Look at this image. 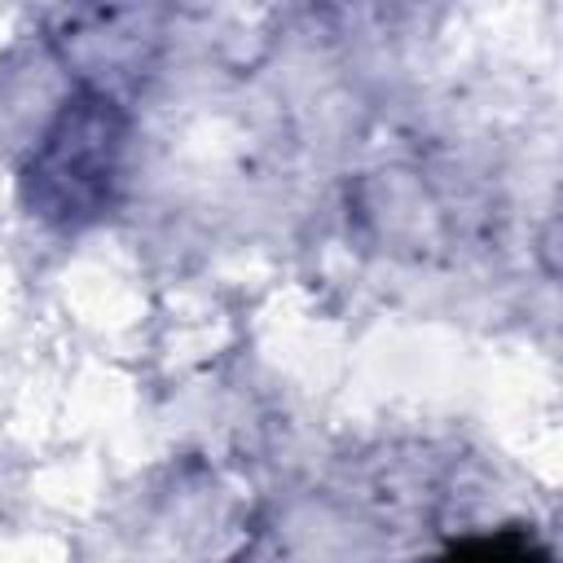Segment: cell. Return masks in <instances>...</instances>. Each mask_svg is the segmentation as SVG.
<instances>
[{
  "label": "cell",
  "mask_w": 563,
  "mask_h": 563,
  "mask_svg": "<svg viewBox=\"0 0 563 563\" xmlns=\"http://www.w3.org/2000/svg\"><path fill=\"white\" fill-rule=\"evenodd\" d=\"M123 158V114L119 101L84 88L40 136V150L26 167L31 207L57 224H84L101 216L114 194Z\"/></svg>",
  "instance_id": "6da1fadb"
}]
</instances>
